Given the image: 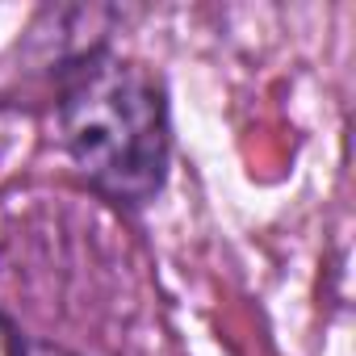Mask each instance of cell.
<instances>
[{
  "instance_id": "6da1fadb",
  "label": "cell",
  "mask_w": 356,
  "mask_h": 356,
  "mask_svg": "<svg viewBox=\"0 0 356 356\" xmlns=\"http://www.w3.org/2000/svg\"><path fill=\"white\" fill-rule=\"evenodd\" d=\"M59 134L80 176L113 206L138 210L168 181V92L138 59L109 47L76 51L59 76Z\"/></svg>"
},
{
  "instance_id": "7a4b0ae2",
  "label": "cell",
  "mask_w": 356,
  "mask_h": 356,
  "mask_svg": "<svg viewBox=\"0 0 356 356\" xmlns=\"http://www.w3.org/2000/svg\"><path fill=\"white\" fill-rule=\"evenodd\" d=\"M0 356H26V343H22V335L13 331V323L0 314Z\"/></svg>"
}]
</instances>
